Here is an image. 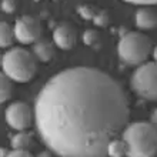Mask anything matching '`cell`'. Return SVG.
Returning <instances> with one entry per match:
<instances>
[{"instance_id":"obj_1","label":"cell","mask_w":157,"mask_h":157,"mask_svg":"<svg viewBox=\"0 0 157 157\" xmlns=\"http://www.w3.org/2000/svg\"><path fill=\"white\" fill-rule=\"evenodd\" d=\"M36 127L59 157H107L127 127L128 103L113 77L91 67H71L46 83L34 103Z\"/></svg>"},{"instance_id":"obj_2","label":"cell","mask_w":157,"mask_h":157,"mask_svg":"<svg viewBox=\"0 0 157 157\" xmlns=\"http://www.w3.org/2000/svg\"><path fill=\"white\" fill-rule=\"evenodd\" d=\"M127 157H154L157 154V127L153 123L136 121L123 130Z\"/></svg>"},{"instance_id":"obj_3","label":"cell","mask_w":157,"mask_h":157,"mask_svg":"<svg viewBox=\"0 0 157 157\" xmlns=\"http://www.w3.org/2000/svg\"><path fill=\"white\" fill-rule=\"evenodd\" d=\"M2 69L9 78L19 83H26L34 77L37 64L34 57L26 49L14 47L3 56Z\"/></svg>"},{"instance_id":"obj_4","label":"cell","mask_w":157,"mask_h":157,"mask_svg":"<svg viewBox=\"0 0 157 157\" xmlns=\"http://www.w3.org/2000/svg\"><path fill=\"white\" fill-rule=\"evenodd\" d=\"M120 59L127 64H140L149 57L151 52V41L147 36L136 32L123 34L117 46Z\"/></svg>"},{"instance_id":"obj_5","label":"cell","mask_w":157,"mask_h":157,"mask_svg":"<svg viewBox=\"0 0 157 157\" xmlns=\"http://www.w3.org/2000/svg\"><path fill=\"white\" fill-rule=\"evenodd\" d=\"M132 87L147 100H157V63H144L132 76Z\"/></svg>"},{"instance_id":"obj_6","label":"cell","mask_w":157,"mask_h":157,"mask_svg":"<svg viewBox=\"0 0 157 157\" xmlns=\"http://www.w3.org/2000/svg\"><path fill=\"white\" fill-rule=\"evenodd\" d=\"M4 117H6V121L9 126L14 130H19V132L30 127V124L33 121V113H32L30 107L21 101H16V103L10 104L4 112Z\"/></svg>"},{"instance_id":"obj_7","label":"cell","mask_w":157,"mask_h":157,"mask_svg":"<svg viewBox=\"0 0 157 157\" xmlns=\"http://www.w3.org/2000/svg\"><path fill=\"white\" fill-rule=\"evenodd\" d=\"M41 33V26L37 19L32 16H21L20 19L16 20L14 25V36L16 40L29 44V43H36L39 41Z\"/></svg>"},{"instance_id":"obj_8","label":"cell","mask_w":157,"mask_h":157,"mask_svg":"<svg viewBox=\"0 0 157 157\" xmlns=\"http://www.w3.org/2000/svg\"><path fill=\"white\" fill-rule=\"evenodd\" d=\"M53 40L57 47L62 50H70L76 44L77 36H76V30L70 25H60L56 27L53 33Z\"/></svg>"},{"instance_id":"obj_9","label":"cell","mask_w":157,"mask_h":157,"mask_svg":"<svg viewBox=\"0 0 157 157\" xmlns=\"http://www.w3.org/2000/svg\"><path fill=\"white\" fill-rule=\"evenodd\" d=\"M136 26L139 29L150 30L157 26V13L150 7H141L136 13Z\"/></svg>"},{"instance_id":"obj_10","label":"cell","mask_w":157,"mask_h":157,"mask_svg":"<svg viewBox=\"0 0 157 157\" xmlns=\"http://www.w3.org/2000/svg\"><path fill=\"white\" fill-rule=\"evenodd\" d=\"M33 52H34V54L37 56V59L40 62H49L54 54L53 46H52V43H49L47 40L36 41L33 46Z\"/></svg>"},{"instance_id":"obj_11","label":"cell","mask_w":157,"mask_h":157,"mask_svg":"<svg viewBox=\"0 0 157 157\" xmlns=\"http://www.w3.org/2000/svg\"><path fill=\"white\" fill-rule=\"evenodd\" d=\"M107 156H110V157L127 156V144H126V141L123 139L121 140H119V139L112 140V143L107 147Z\"/></svg>"},{"instance_id":"obj_12","label":"cell","mask_w":157,"mask_h":157,"mask_svg":"<svg viewBox=\"0 0 157 157\" xmlns=\"http://www.w3.org/2000/svg\"><path fill=\"white\" fill-rule=\"evenodd\" d=\"M13 39H16V36H14V29H12V27L9 26V23L2 21V29H0V43H2V47L12 46Z\"/></svg>"},{"instance_id":"obj_13","label":"cell","mask_w":157,"mask_h":157,"mask_svg":"<svg viewBox=\"0 0 157 157\" xmlns=\"http://www.w3.org/2000/svg\"><path fill=\"white\" fill-rule=\"evenodd\" d=\"M30 144V137L26 133H17L12 139V146L16 150H26Z\"/></svg>"},{"instance_id":"obj_14","label":"cell","mask_w":157,"mask_h":157,"mask_svg":"<svg viewBox=\"0 0 157 157\" xmlns=\"http://www.w3.org/2000/svg\"><path fill=\"white\" fill-rule=\"evenodd\" d=\"M10 93H12V84L9 77L3 73L2 75V103H4L10 97Z\"/></svg>"},{"instance_id":"obj_15","label":"cell","mask_w":157,"mask_h":157,"mask_svg":"<svg viewBox=\"0 0 157 157\" xmlns=\"http://www.w3.org/2000/svg\"><path fill=\"white\" fill-rule=\"evenodd\" d=\"M83 40H84V43L89 46H94L97 41H99V36L96 34V32H93V30H87L86 33H84V36H83Z\"/></svg>"},{"instance_id":"obj_16","label":"cell","mask_w":157,"mask_h":157,"mask_svg":"<svg viewBox=\"0 0 157 157\" xmlns=\"http://www.w3.org/2000/svg\"><path fill=\"white\" fill-rule=\"evenodd\" d=\"M6 157H33V156H32L27 150H16L14 149L13 151H10Z\"/></svg>"},{"instance_id":"obj_17","label":"cell","mask_w":157,"mask_h":157,"mask_svg":"<svg viewBox=\"0 0 157 157\" xmlns=\"http://www.w3.org/2000/svg\"><path fill=\"white\" fill-rule=\"evenodd\" d=\"M127 3L133 4H144V6H150V4H157V0H123Z\"/></svg>"},{"instance_id":"obj_18","label":"cell","mask_w":157,"mask_h":157,"mask_svg":"<svg viewBox=\"0 0 157 157\" xmlns=\"http://www.w3.org/2000/svg\"><path fill=\"white\" fill-rule=\"evenodd\" d=\"M151 123H153L154 126L157 127V109L153 112V114H151Z\"/></svg>"},{"instance_id":"obj_19","label":"cell","mask_w":157,"mask_h":157,"mask_svg":"<svg viewBox=\"0 0 157 157\" xmlns=\"http://www.w3.org/2000/svg\"><path fill=\"white\" fill-rule=\"evenodd\" d=\"M153 56H154V59H156V62H157V46H156V49L153 50Z\"/></svg>"}]
</instances>
